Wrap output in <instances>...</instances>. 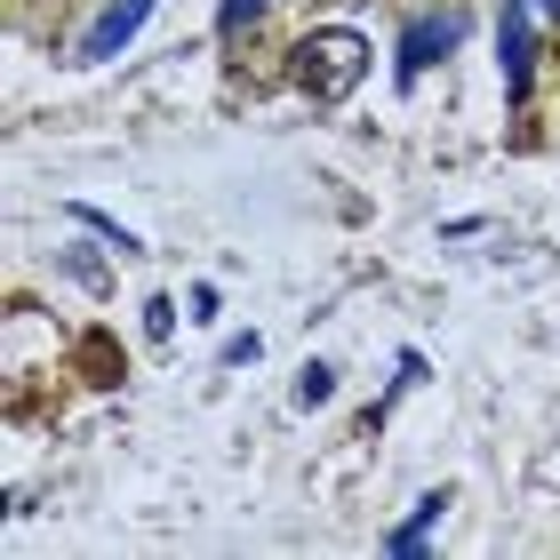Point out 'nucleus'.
<instances>
[{
    "label": "nucleus",
    "mask_w": 560,
    "mask_h": 560,
    "mask_svg": "<svg viewBox=\"0 0 560 560\" xmlns=\"http://www.w3.org/2000/svg\"><path fill=\"white\" fill-rule=\"evenodd\" d=\"M441 504H448V497H441V489H432V497H417V513H409V521H400V528H393V552H400V560H417V552H424V528H432V521H441Z\"/></svg>",
    "instance_id": "39448f33"
},
{
    "label": "nucleus",
    "mask_w": 560,
    "mask_h": 560,
    "mask_svg": "<svg viewBox=\"0 0 560 560\" xmlns=\"http://www.w3.org/2000/svg\"><path fill=\"white\" fill-rule=\"evenodd\" d=\"M152 9H161V0H113V9H105V16H96L89 33H81V65H105V57H120V48L137 40V24H144Z\"/></svg>",
    "instance_id": "7ed1b4c3"
},
{
    "label": "nucleus",
    "mask_w": 560,
    "mask_h": 560,
    "mask_svg": "<svg viewBox=\"0 0 560 560\" xmlns=\"http://www.w3.org/2000/svg\"><path fill=\"white\" fill-rule=\"evenodd\" d=\"M456 33H465L456 16H424V24H409V40H400V81H417V72H424L432 57H448Z\"/></svg>",
    "instance_id": "20e7f679"
},
{
    "label": "nucleus",
    "mask_w": 560,
    "mask_h": 560,
    "mask_svg": "<svg viewBox=\"0 0 560 560\" xmlns=\"http://www.w3.org/2000/svg\"><path fill=\"white\" fill-rule=\"evenodd\" d=\"M257 9H265V0H224V16H217V24H224V33H241V24L257 16Z\"/></svg>",
    "instance_id": "0eeeda50"
},
{
    "label": "nucleus",
    "mask_w": 560,
    "mask_h": 560,
    "mask_svg": "<svg viewBox=\"0 0 560 560\" xmlns=\"http://www.w3.org/2000/svg\"><path fill=\"white\" fill-rule=\"evenodd\" d=\"M537 24H560V0H513V9H504V96H528V48H537Z\"/></svg>",
    "instance_id": "f03ea898"
},
{
    "label": "nucleus",
    "mask_w": 560,
    "mask_h": 560,
    "mask_svg": "<svg viewBox=\"0 0 560 560\" xmlns=\"http://www.w3.org/2000/svg\"><path fill=\"white\" fill-rule=\"evenodd\" d=\"M369 57H376V48L352 33V24L304 33V40H296V89L313 96V105H345V96L369 81Z\"/></svg>",
    "instance_id": "f257e3e1"
},
{
    "label": "nucleus",
    "mask_w": 560,
    "mask_h": 560,
    "mask_svg": "<svg viewBox=\"0 0 560 560\" xmlns=\"http://www.w3.org/2000/svg\"><path fill=\"white\" fill-rule=\"evenodd\" d=\"M328 393H337V369H328V361H304V376H296V409H320Z\"/></svg>",
    "instance_id": "423d86ee"
}]
</instances>
